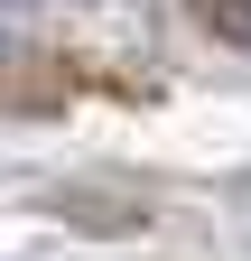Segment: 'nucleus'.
Here are the masks:
<instances>
[{
  "mask_svg": "<svg viewBox=\"0 0 251 261\" xmlns=\"http://www.w3.org/2000/svg\"><path fill=\"white\" fill-rule=\"evenodd\" d=\"M196 10H205V28H214V38L251 47V0H196Z\"/></svg>",
  "mask_w": 251,
  "mask_h": 261,
  "instance_id": "obj_1",
  "label": "nucleus"
}]
</instances>
